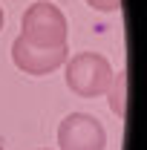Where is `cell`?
I'll use <instances>...</instances> for the list:
<instances>
[{"mask_svg": "<svg viewBox=\"0 0 147 150\" xmlns=\"http://www.w3.org/2000/svg\"><path fill=\"white\" fill-rule=\"evenodd\" d=\"M107 95H110V110L115 112L118 118H124V115H127V72H124V69H121V72H112Z\"/></svg>", "mask_w": 147, "mask_h": 150, "instance_id": "5", "label": "cell"}, {"mask_svg": "<svg viewBox=\"0 0 147 150\" xmlns=\"http://www.w3.org/2000/svg\"><path fill=\"white\" fill-rule=\"evenodd\" d=\"M18 38L37 49H61L69 40V23L58 6H52L49 0H37L23 12Z\"/></svg>", "mask_w": 147, "mask_h": 150, "instance_id": "1", "label": "cell"}, {"mask_svg": "<svg viewBox=\"0 0 147 150\" xmlns=\"http://www.w3.org/2000/svg\"><path fill=\"white\" fill-rule=\"evenodd\" d=\"M112 81V64L101 52H78L66 58V87L78 98H98Z\"/></svg>", "mask_w": 147, "mask_h": 150, "instance_id": "2", "label": "cell"}, {"mask_svg": "<svg viewBox=\"0 0 147 150\" xmlns=\"http://www.w3.org/2000/svg\"><path fill=\"white\" fill-rule=\"evenodd\" d=\"M58 147L61 150H104L107 130L92 112H69L58 124Z\"/></svg>", "mask_w": 147, "mask_h": 150, "instance_id": "3", "label": "cell"}, {"mask_svg": "<svg viewBox=\"0 0 147 150\" xmlns=\"http://www.w3.org/2000/svg\"><path fill=\"white\" fill-rule=\"evenodd\" d=\"M3 20H6V15H3V6H0V29H3Z\"/></svg>", "mask_w": 147, "mask_h": 150, "instance_id": "7", "label": "cell"}, {"mask_svg": "<svg viewBox=\"0 0 147 150\" xmlns=\"http://www.w3.org/2000/svg\"><path fill=\"white\" fill-rule=\"evenodd\" d=\"M84 3L95 12H118L121 9V0H84Z\"/></svg>", "mask_w": 147, "mask_h": 150, "instance_id": "6", "label": "cell"}, {"mask_svg": "<svg viewBox=\"0 0 147 150\" xmlns=\"http://www.w3.org/2000/svg\"><path fill=\"white\" fill-rule=\"evenodd\" d=\"M0 150H3V147H0Z\"/></svg>", "mask_w": 147, "mask_h": 150, "instance_id": "8", "label": "cell"}, {"mask_svg": "<svg viewBox=\"0 0 147 150\" xmlns=\"http://www.w3.org/2000/svg\"><path fill=\"white\" fill-rule=\"evenodd\" d=\"M66 58H69L66 46H61V49H37V46L23 43L20 38L12 40V64L26 75H49L58 67H64Z\"/></svg>", "mask_w": 147, "mask_h": 150, "instance_id": "4", "label": "cell"}]
</instances>
